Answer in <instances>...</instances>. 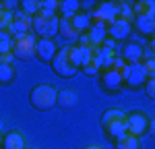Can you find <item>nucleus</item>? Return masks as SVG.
Here are the masks:
<instances>
[{"instance_id":"obj_31","label":"nucleus","mask_w":155,"mask_h":149,"mask_svg":"<svg viewBox=\"0 0 155 149\" xmlns=\"http://www.w3.org/2000/svg\"><path fill=\"white\" fill-rule=\"evenodd\" d=\"M4 15V8H2V2H0V17Z\"/></svg>"},{"instance_id":"obj_27","label":"nucleus","mask_w":155,"mask_h":149,"mask_svg":"<svg viewBox=\"0 0 155 149\" xmlns=\"http://www.w3.org/2000/svg\"><path fill=\"white\" fill-rule=\"evenodd\" d=\"M41 12L58 15V0H41Z\"/></svg>"},{"instance_id":"obj_20","label":"nucleus","mask_w":155,"mask_h":149,"mask_svg":"<svg viewBox=\"0 0 155 149\" xmlns=\"http://www.w3.org/2000/svg\"><path fill=\"white\" fill-rule=\"evenodd\" d=\"M132 15L134 17H155V2L151 0H139L132 4Z\"/></svg>"},{"instance_id":"obj_5","label":"nucleus","mask_w":155,"mask_h":149,"mask_svg":"<svg viewBox=\"0 0 155 149\" xmlns=\"http://www.w3.org/2000/svg\"><path fill=\"white\" fill-rule=\"evenodd\" d=\"M52 68H54V73L62 77V79H72L74 74H77V66L68 60V54H66V46L64 48L56 50V54H54V58H52Z\"/></svg>"},{"instance_id":"obj_16","label":"nucleus","mask_w":155,"mask_h":149,"mask_svg":"<svg viewBox=\"0 0 155 149\" xmlns=\"http://www.w3.org/2000/svg\"><path fill=\"white\" fill-rule=\"evenodd\" d=\"M2 149H25V137L19 131L2 135Z\"/></svg>"},{"instance_id":"obj_7","label":"nucleus","mask_w":155,"mask_h":149,"mask_svg":"<svg viewBox=\"0 0 155 149\" xmlns=\"http://www.w3.org/2000/svg\"><path fill=\"white\" fill-rule=\"evenodd\" d=\"M147 128H149V116L145 114V112H130V114H126V133L132 137H137V139H141V137L147 133Z\"/></svg>"},{"instance_id":"obj_10","label":"nucleus","mask_w":155,"mask_h":149,"mask_svg":"<svg viewBox=\"0 0 155 149\" xmlns=\"http://www.w3.org/2000/svg\"><path fill=\"white\" fill-rule=\"evenodd\" d=\"M118 58L122 62H126V64H139V62L143 60V46L137 44V41H126L120 48Z\"/></svg>"},{"instance_id":"obj_18","label":"nucleus","mask_w":155,"mask_h":149,"mask_svg":"<svg viewBox=\"0 0 155 149\" xmlns=\"http://www.w3.org/2000/svg\"><path fill=\"white\" fill-rule=\"evenodd\" d=\"M71 23H72V27L79 31V35H83L85 31L91 27V15L85 12V11H79L77 15H72V17H71Z\"/></svg>"},{"instance_id":"obj_28","label":"nucleus","mask_w":155,"mask_h":149,"mask_svg":"<svg viewBox=\"0 0 155 149\" xmlns=\"http://www.w3.org/2000/svg\"><path fill=\"white\" fill-rule=\"evenodd\" d=\"M11 41H12V37L8 33L0 31V56L2 54H11Z\"/></svg>"},{"instance_id":"obj_29","label":"nucleus","mask_w":155,"mask_h":149,"mask_svg":"<svg viewBox=\"0 0 155 149\" xmlns=\"http://www.w3.org/2000/svg\"><path fill=\"white\" fill-rule=\"evenodd\" d=\"M145 93L149 99H155V79H147L145 81Z\"/></svg>"},{"instance_id":"obj_4","label":"nucleus","mask_w":155,"mask_h":149,"mask_svg":"<svg viewBox=\"0 0 155 149\" xmlns=\"http://www.w3.org/2000/svg\"><path fill=\"white\" fill-rule=\"evenodd\" d=\"M35 41L37 39L31 35V33L12 37V41H11L12 58H19V60H33V58H35Z\"/></svg>"},{"instance_id":"obj_23","label":"nucleus","mask_w":155,"mask_h":149,"mask_svg":"<svg viewBox=\"0 0 155 149\" xmlns=\"http://www.w3.org/2000/svg\"><path fill=\"white\" fill-rule=\"evenodd\" d=\"M66 54H68V60L77 66V68H81L83 66V52H81V48L77 46V44H72V46H66Z\"/></svg>"},{"instance_id":"obj_3","label":"nucleus","mask_w":155,"mask_h":149,"mask_svg":"<svg viewBox=\"0 0 155 149\" xmlns=\"http://www.w3.org/2000/svg\"><path fill=\"white\" fill-rule=\"evenodd\" d=\"M58 15H46L41 11L35 17H31V29L39 35V39H52L54 35H58Z\"/></svg>"},{"instance_id":"obj_2","label":"nucleus","mask_w":155,"mask_h":149,"mask_svg":"<svg viewBox=\"0 0 155 149\" xmlns=\"http://www.w3.org/2000/svg\"><path fill=\"white\" fill-rule=\"evenodd\" d=\"M101 128L112 141H116L118 137L126 135V114L116 108L106 110L101 114Z\"/></svg>"},{"instance_id":"obj_19","label":"nucleus","mask_w":155,"mask_h":149,"mask_svg":"<svg viewBox=\"0 0 155 149\" xmlns=\"http://www.w3.org/2000/svg\"><path fill=\"white\" fill-rule=\"evenodd\" d=\"M58 35H62L66 41H79V31L72 27L71 23V19H60V23H58Z\"/></svg>"},{"instance_id":"obj_22","label":"nucleus","mask_w":155,"mask_h":149,"mask_svg":"<svg viewBox=\"0 0 155 149\" xmlns=\"http://www.w3.org/2000/svg\"><path fill=\"white\" fill-rule=\"evenodd\" d=\"M19 11L25 12L27 17H35L41 11V0H23L19 2Z\"/></svg>"},{"instance_id":"obj_8","label":"nucleus","mask_w":155,"mask_h":149,"mask_svg":"<svg viewBox=\"0 0 155 149\" xmlns=\"http://www.w3.org/2000/svg\"><path fill=\"white\" fill-rule=\"evenodd\" d=\"M147 79H149V77H147V71H145L143 62H139V64H128L126 73L122 77V85L130 87V89H137V87L145 85Z\"/></svg>"},{"instance_id":"obj_13","label":"nucleus","mask_w":155,"mask_h":149,"mask_svg":"<svg viewBox=\"0 0 155 149\" xmlns=\"http://www.w3.org/2000/svg\"><path fill=\"white\" fill-rule=\"evenodd\" d=\"M56 104L58 108H64V110H71L79 104V93L72 89V87H64V89H58V98H56Z\"/></svg>"},{"instance_id":"obj_9","label":"nucleus","mask_w":155,"mask_h":149,"mask_svg":"<svg viewBox=\"0 0 155 149\" xmlns=\"http://www.w3.org/2000/svg\"><path fill=\"white\" fill-rule=\"evenodd\" d=\"M99 85L107 93H116L122 87V74L114 68H104V71H99Z\"/></svg>"},{"instance_id":"obj_24","label":"nucleus","mask_w":155,"mask_h":149,"mask_svg":"<svg viewBox=\"0 0 155 149\" xmlns=\"http://www.w3.org/2000/svg\"><path fill=\"white\" fill-rule=\"evenodd\" d=\"M116 8H118V19L132 23L134 15H132V4L130 2H116Z\"/></svg>"},{"instance_id":"obj_26","label":"nucleus","mask_w":155,"mask_h":149,"mask_svg":"<svg viewBox=\"0 0 155 149\" xmlns=\"http://www.w3.org/2000/svg\"><path fill=\"white\" fill-rule=\"evenodd\" d=\"M81 71H83V74H87V77H97L99 74V64H97L93 58H89L87 62H83V66H81Z\"/></svg>"},{"instance_id":"obj_21","label":"nucleus","mask_w":155,"mask_h":149,"mask_svg":"<svg viewBox=\"0 0 155 149\" xmlns=\"http://www.w3.org/2000/svg\"><path fill=\"white\" fill-rule=\"evenodd\" d=\"M114 149H141V141L132 135H122L114 141Z\"/></svg>"},{"instance_id":"obj_32","label":"nucleus","mask_w":155,"mask_h":149,"mask_svg":"<svg viewBox=\"0 0 155 149\" xmlns=\"http://www.w3.org/2000/svg\"><path fill=\"white\" fill-rule=\"evenodd\" d=\"M0 149H2V133H0Z\"/></svg>"},{"instance_id":"obj_17","label":"nucleus","mask_w":155,"mask_h":149,"mask_svg":"<svg viewBox=\"0 0 155 149\" xmlns=\"http://www.w3.org/2000/svg\"><path fill=\"white\" fill-rule=\"evenodd\" d=\"M81 11V2L79 0H60L58 2V15L60 19H71L72 15Z\"/></svg>"},{"instance_id":"obj_25","label":"nucleus","mask_w":155,"mask_h":149,"mask_svg":"<svg viewBox=\"0 0 155 149\" xmlns=\"http://www.w3.org/2000/svg\"><path fill=\"white\" fill-rule=\"evenodd\" d=\"M15 66L12 64H0V85H8L15 81Z\"/></svg>"},{"instance_id":"obj_11","label":"nucleus","mask_w":155,"mask_h":149,"mask_svg":"<svg viewBox=\"0 0 155 149\" xmlns=\"http://www.w3.org/2000/svg\"><path fill=\"white\" fill-rule=\"evenodd\" d=\"M132 33V23L128 21H122V19H116L114 23H110L106 27V35L114 41H122Z\"/></svg>"},{"instance_id":"obj_15","label":"nucleus","mask_w":155,"mask_h":149,"mask_svg":"<svg viewBox=\"0 0 155 149\" xmlns=\"http://www.w3.org/2000/svg\"><path fill=\"white\" fill-rule=\"evenodd\" d=\"M132 25L145 37H151L155 33V17H134L132 19Z\"/></svg>"},{"instance_id":"obj_6","label":"nucleus","mask_w":155,"mask_h":149,"mask_svg":"<svg viewBox=\"0 0 155 149\" xmlns=\"http://www.w3.org/2000/svg\"><path fill=\"white\" fill-rule=\"evenodd\" d=\"M91 15V25H99V27H107L110 23H114L118 19V8L116 2H101L97 4V8Z\"/></svg>"},{"instance_id":"obj_30","label":"nucleus","mask_w":155,"mask_h":149,"mask_svg":"<svg viewBox=\"0 0 155 149\" xmlns=\"http://www.w3.org/2000/svg\"><path fill=\"white\" fill-rule=\"evenodd\" d=\"M85 149H101L99 145H89V147H85Z\"/></svg>"},{"instance_id":"obj_14","label":"nucleus","mask_w":155,"mask_h":149,"mask_svg":"<svg viewBox=\"0 0 155 149\" xmlns=\"http://www.w3.org/2000/svg\"><path fill=\"white\" fill-rule=\"evenodd\" d=\"M56 54V44L52 39H37L35 41V56L44 62H50Z\"/></svg>"},{"instance_id":"obj_1","label":"nucleus","mask_w":155,"mask_h":149,"mask_svg":"<svg viewBox=\"0 0 155 149\" xmlns=\"http://www.w3.org/2000/svg\"><path fill=\"white\" fill-rule=\"evenodd\" d=\"M56 98H58V89L50 83H39L31 89L29 93V104L39 112H48L56 106Z\"/></svg>"},{"instance_id":"obj_12","label":"nucleus","mask_w":155,"mask_h":149,"mask_svg":"<svg viewBox=\"0 0 155 149\" xmlns=\"http://www.w3.org/2000/svg\"><path fill=\"white\" fill-rule=\"evenodd\" d=\"M12 17H15V19H12V25L8 27V35L17 37V35L29 33V29H31V17H27V15L21 12V11H15Z\"/></svg>"}]
</instances>
